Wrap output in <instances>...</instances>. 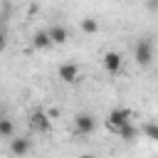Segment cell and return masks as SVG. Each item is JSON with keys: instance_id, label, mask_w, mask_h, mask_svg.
<instances>
[{"instance_id": "obj_1", "label": "cell", "mask_w": 158, "mask_h": 158, "mask_svg": "<svg viewBox=\"0 0 158 158\" xmlns=\"http://www.w3.org/2000/svg\"><path fill=\"white\" fill-rule=\"evenodd\" d=\"M131 118H133V114H131L128 109H114V111H109V116H106V128L114 131V133H118L123 126L131 123Z\"/></svg>"}, {"instance_id": "obj_2", "label": "cell", "mask_w": 158, "mask_h": 158, "mask_svg": "<svg viewBox=\"0 0 158 158\" xmlns=\"http://www.w3.org/2000/svg\"><path fill=\"white\" fill-rule=\"evenodd\" d=\"M133 57L141 67H148L153 62V42L151 40H138L136 47H133Z\"/></svg>"}, {"instance_id": "obj_3", "label": "cell", "mask_w": 158, "mask_h": 158, "mask_svg": "<svg viewBox=\"0 0 158 158\" xmlns=\"http://www.w3.org/2000/svg\"><path fill=\"white\" fill-rule=\"evenodd\" d=\"M94 128H96V118H94L91 114L81 111V114H77V116H74V131H77L79 136H89Z\"/></svg>"}, {"instance_id": "obj_4", "label": "cell", "mask_w": 158, "mask_h": 158, "mask_svg": "<svg viewBox=\"0 0 158 158\" xmlns=\"http://www.w3.org/2000/svg\"><path fill=\"white\" fill-rule=\"evenodd\" d=\"M30 128L35 133H47L49 131V116L44 111H32L30 114Z\"/></svg>"}, {"instance_id": "obj_5", "label": "cell", "mask_w": 158, "mask_h": 158, "mask_svg": "<svg viewBox=\"0 0 158 158\" xmlns=\"http://www.w3.org/2000/svg\"><path fill=\"white\" fill-rule=\"evenodd\" d=\"M57 74H59V79H62L64 84H74V81H79V67H77V64H72V62L59 64Z\"/></svg>"}, {"instance_id": "obj_6", "label": "cell", "mask_w": 158, "mask_h": 158, "mask_svg": "<svg viewBox=\"0 0 158 158\" xmlns=\"http://www.w3.org/2000/svg\"><path fill=\"white\" fill-rule=\"evenodd\" d=\"M101 62H104V69H106L109 74H118V72H121V67H123V59H121V54H118V52H106Z\"/></svg>"}, {"instance_id": "obj_7", "label": "cell", "mask_w": 158, "mask_h": 158, "mask_svg": "<svg viewBox=\"0 0 158 158\" xmlns=\"http://www.w3.org/2000/svg\"><path fill=\"white\" fill-rule=\"evenodd\" d=\"M30 138H20V136H15V138H10V153L12 156H17V158H25L27 153H30Z\"/></svg>"}, {"instance_id": "obj_8", "label": "cell", "mask_w": 158, "mask_h": 158, "mask_svg": "<svg viewBox=\"0 0 158 158\" xmlns=\"http://www.w3.org/2000/svg\"><path fill=\"white\" fill-rule=\"evenodd\" d=\"M49 37H52V44H64L69 40V30L64 25H52L49 27Z\"/></svg>"}, {"instance_id": "obj_9", "label": "cell", "mask_w": 158, "mask_h": 158, "mask_svg": "<svg viewBox=\"0 0 158 158\" xmlns=\"http://www.w3.org/2000/svg\"><path fill=\"white\" fill-rule=\"evenodd\" d=\"M32 44H35L37 49H47V47L52 44L49 30H40V32H35V37H32Z\"/></svg>"}, {"instance_id": "obj_10", "label": "cell", "mask_w": 158, "mask_h": 158, "mask_svg": "<svg viewBox=\"0 0 158 158\" xmlns=\"http://www.w3.org/2000/svg\"><path fill=\"white\" fill-rule=\"evenodd\" d=\"M138 133H141V128H136L133 123H128V126H123L116 136H118V138H123L126 143H131V141H136V138H138Z\"/></svg>"}, {"instance_id": "obj_11", "label": "cell", "mask_w": 158, "mask_h": 158, "mask_svg": "<svg viewBox=\"0 0 158 158\" xmlns=\"http://www.w3.org/2000/svg\"><path fill=\"white\" fill-rule=\"evenodd\" d=\"M141 133H143L146 138H151V141H158V123H153V121H146V123L141 126Z\"/></svg>"}, {"instance_id": "obj_12", "label": "cell", "mask_w": 158, "mask_h": 158, "mask_svg": "<svg viewBox=\"0 0 158 158\" xmlns=\"http://www.w3.org/2000/svg\"><path fill=\"white\" fill-rule=\"evenodd\" d=\"M81 32H86V35H96V32H99V20H94V17H84V20H81Z\"/></svg>"}, {"instance_id": "obj_13", "label": "cell", "mask_w": 158, "mask_h": 158, "mask_svg": "<svg viewBox=\"0 0 158 158\" xmlns=\"http://www.w3.org/2000/svg\"><path fill=\"white\" fill-rule=\"evenodd\" d=\"M12 133H15L12 121H10V118H0V136H2V138H15Z\"/></svg>"}, {"instance_id": "obj_14", "label": "cell", "mask_w": 158, "mask_h": 158, "mask_svg": "<svg viewBox=\"0 0 158 158\" xmlns=\"http://www.w3.org/2000/svg\"><path fill=\"white\" fill-rule=\"evenodd\" d=\"M146 5H148V10H153V12L158 10V0H146Z\"/></svg>"}, {"instance_id": "obj_15", "label": "cell", "mask_w": 158, "mask_h": 158, "mask_svg": "<svg viewBox=\"0 0 158 158\" xmlns=\"http://www.w3.org/2000/svg\"><path fill=\"white\" fill-rule=\"evenodd\" d=\"M79 158H94V156H91V153H84V156H79Z\"/></svg>"}, {"instance_id": "obj_16", "label": "cell", "mask_w": 158, "mask_h": 158, "mask_svg": "<svg viewBox=\"0 0 158 158\" xmlns=\"http://www.w3.org/2000/svg\"><path fill=\"white\" fill-rule=\"evenodd\" d=\"M156 143H158V141H156Z\"/></svg>"}]
</instances>
